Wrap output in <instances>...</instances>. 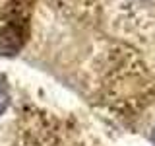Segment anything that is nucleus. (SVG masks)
Masks as SVG:
<instances>
[{"label":"nucleus","mask_w":155,"mask_h":146,"mask_svg":"<svg viewBox=\"0 0 155 146\" xmlns=\"http://www.w3.org/2000/svg\"><path fill=\"white\" fill-rule=\"evenodd\" d=\"M8 99H10V97H8V92L4 90V86H0V115H2L4 109L8 107Z\"/></svg>","instance_id":"nucleus-1"},{"label":"nucleus","mask_w":155,"mask_h":146,"mask_svg":"<svg viewBox=\"0 0 155 146\" xmlns=\"http://www.w3.org/2000/svg\"><path fill=\"white\" fill-rule=\"evenodd\" d=\"M151 136H153V142H155V129H153V134Z\"/></svg>","instance_id":"nucleus-2"}]
</instances>
